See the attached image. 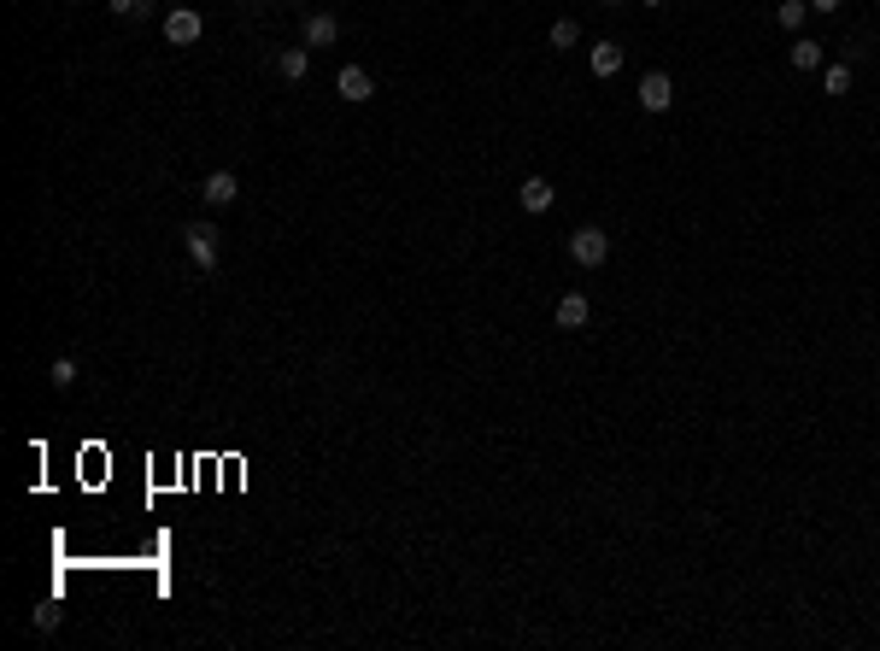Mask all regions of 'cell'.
I'll list each match as a JSON object with an SVG mask.
<instances>
[{"instance_id": "3957f363", "label": "cell", "mask_w": 880, "mask_h": 651, "mask_svg": "<svg viewBox=\"0 0 880 651\" xmlns=\"http://www.w3.org/2000/svg\"><path fill=\"white\" fill-rule=\"evenodd\" d=\"M200 30H206V18H200L194 6L165 12V42H170V47H194V42H200Z\"/></svg>"}, {"instance_id": "7a4b0ae2", "label": "cell", "mask_w": 880, "mask_h": 651, "mask_svg": "<svg viewBox=\"0 0 880 651\" xmlns=\"http://www.w3.org/2000/svg\"><path fill=\"white\" fill-rule=\"evenodd\" d=\"M569 258H575L581 270H599L604 258H611V235H604V229H593V223H581V229L569 235Z\"/></svg>"}, {"instance_id": "9a60e30c", "label": "cell", "mask_w": 880, "mask_h": 651, "mask_svg": "<svg viewBox=\"0 0 880 651\" xmlns=\"http://www.w3.org/2000/svg\"><path fill=\"white\" fill-rule=\"evenodd\" d=\"M581 42V24L575 18H557L552 24V53H564V47H575Z\"/></svg>"}, {"instance_id": "5b68a950", "label": "cell", "mask_w": 880, "mask_h": 651, "mask_svg": "<svg viewBox=\"0 0 880 651\" xmlns=\"http://www.w3.org/2000/svg\"><path fill=\"white\" fill-rule=\"evenodd\" d=\"M334 94L353 100V106H364V100L376 94V77H370L364 65H341V71H334Z\"/></svg>"}, {"instance_id": "4fadbf2b", "label": "cell", "mask_w": 880, "mask_h": 651, "mask_svg": "<svg viewBox=\"0 0 880 651\" xmlns=\"http://www.w3.org/2000/svg\"><path fill=\"white\" fill-rule=\"evenodd\" d=\"M827 59H822V42H816V35H798V42H792V71H822Z\"/></svg>"}, {"instance_id": "30bf717a", "label": "cell", "mask_w": 880, "mask_h": 651, "mask_svg": "<svg viewBox=\"0 0 880 651\" xmlns=\"http://www.w3.org/2000/svg\"><path fill=\"white\" fill-rule=\"evenodd\" d=\"M341 42V18L334 12H312L305 18V47H334Z\"/></svg>"}, {"instance_id": "6da1fadb", "label": "cell", "mask_w": 880, "mask_h": 651, "mask_svg": "<svg viewBox=\"0 0 880 651\" xmlns=\"http://www.w3.org/2000/svg\"><path fill=\"white\" fill-rule=\"evenodd\" d=\"M182 241H189V258L200 270H218L223 265V241H218V223H189V229H182Z\"/></svg>"}, {"instance_id": "e0dca14e", "label": "cell", "mask_w": 880, "mask_h": 651, "mask_svg": "<svg viewBox=\"0 0 880 651\" xmlns=\"http://www.w3.org/2000/svg\"><path fill=\"white\" fill-rule=\"evenodd\" d=\"M106 12H111V18H141L147 0H106Z\"/></svg>"}, {"instance_id": "52a82bcc", "label": "cell", "mask_w": 880, "mask_h": 651, "mask_svg": "<svg viewBox=\"0 0 880 651\" xmlns=\"http://www.w3.org/2000/svg\"><path fill=\"white\" fill-rule=\"evenodd\" d=\"M552 323H557V329H587V323H593V299L587 294H564L557 311H552Z\"/></svg>"}, {"instance_id": "ffe728a7", "label": "cell", "mask_w": 880, "mask_h": 651, "mask_svg": "<svg viewBox=\"0 0 880 651\" xmlns=\"http://www.w3.org/2000/svg\"><path fill=\"white\" fill-rule=\"evenodd\" d=\"M604 6H623V0H604Z\"/></svg>"}, {"instance_id": "8992f818", "label": "cell", "mask_w": 880, "mask_h": 651, "mask_svg": "<svg viewBox=\"0 0 880 651\" xmlns=\"http://www.w3.org/2000/svg\"><path fill=\"white\" fill-rule=\"evenodd\" d=\"M200 199H206V206H235V199H241V182H235V170H212V177H206L200 182Z\"/></svg>"}, {"instance_id": "277c9868", "label": "cell", "mask_w": 880, "mask_h": 651, "mask_svg": "<svg viewBox=\"0 0 880 651\" xmlns=\"http://www.w3.org/2000/svg\"><path fill=\"white\" fill-rule=\"evenodd\" d=\"M634 94H640V112H669V106H675V83H669V71H646Z\"/></svg>"}, {"instance_id": "d6986e66", "label": "cell", "mask_w": 880, "mask_h": 651, "mask_svg": "<svg viewBox=\"0 0 880 651\" xmlns=\"http://www.w3.org/2000/svg\"><path fill=\"white\" fill-rule=\"evenodd\" d=\"M810 6H816V12H839V6H846V0H810Z\"/></svg>"}, {"instance_id": "ac0fdd59", "label": "cell", "mask_w": 880, "mask_h": 651, "mask_svg": "<svg viewBox=\"0 0 880 651\" xmlns=\"http://www.w3.org/2000/svg\"><path fill=\"white\" fill-rule=\"evenodd\" d=\"M59 628V605H42L35 610V634H53Z\"/></svg>"}, {"instance_id": "5bb4252c", "label": "cell", "mask_w": 880, "mask_h": 651, "mask_svg": "<svg viewBox=\"0 0 880 651\" xmlns=\"http://www.w3.org/2000/svg\"><path fill=\"white\" fill-rule=\"evenodd\" d=\"M804 18H810V0H780V6H775V24H780V30H792V35L804 30Z\"/></svg>"}, {"instance_id": "7c38bea8", "label": "cell", "mask_w": 880, "mask_h": 651, "mask_svg": "<svg viewBox=\"0 0 880 651\" xmlns=\"http://www.w3.org/2000/svg\"><path fill=\"white\" fill-rule=\"evenodd\" d=\"M851 83H857V71L846 65V59H834V65H822V94H851Z\"/></svg>"}, {"instance_id": "2e32d148", "label": "cell", "mask_w": 880, "mask_h": 651, "mask_svg": "<svg viewBox=\"0 0 880 651\" xmlns=\"http://www.w3.org/2000/svg\"><path fill=\"white\" fill-rule=\"evenodd\" d=\"M47 382H53V387H77V358H53Z\"/></svg>"}, {"instance_id": "8fae6325", "label": "cell", "mask_w": 880, "mask_h": 651, "mask_svg": "<svg viewBox=\"0 0 880 651\" xmlns=\"http://www.w3.org/2000/svg\"><path fill=\"white\" fill-rule=\"evenodd\" d=\"M305 71H312V47H282L276 53V77L282 83H305Z\"/></svg>"}, {"instance_id": "ba28073f", "label": "cell", "mask_w": 880, "mask_h": 651, "mask_svg": "<svg viewBox=\"0 0 880 651\" xmlns=\"http://www.w3.org/2000/svg\"><path fill=\"white\" fill-rule=\"evenodd\" d=\"M587 71H593L599 83H611L616 71H623V47H616V42H593V47H587Z\"/></svg>"}, {"instance_id": "9c48e42d", "label": "cell", "mask_w": 880, "mask_h": 651, "mask_svg": "<svg viewBox=\"0 0 880 651\" xmlns=\"http://www.w3.org/2000/svg\"><path fill=\"white\" fill-rule=\"evenodd\" d=\"M517 199H523V211H535V218H540V211L557 206V188H552L546 177H528L523 188H517Z\"/></svg>"}, {"instance_id": "44dd1931", "label": "cell", "mask_w": 880, "mask_h": 651, "mask_svg": "<svg viewBox=\"0 0 880 651\" xmlns=\"http://www.w3.org/2000/svg\"><path fill=\"white\" fill-rule=\"evenodd\" d=\"M646 6H663V0H646Z\"/></svg>"}]
</instances>
